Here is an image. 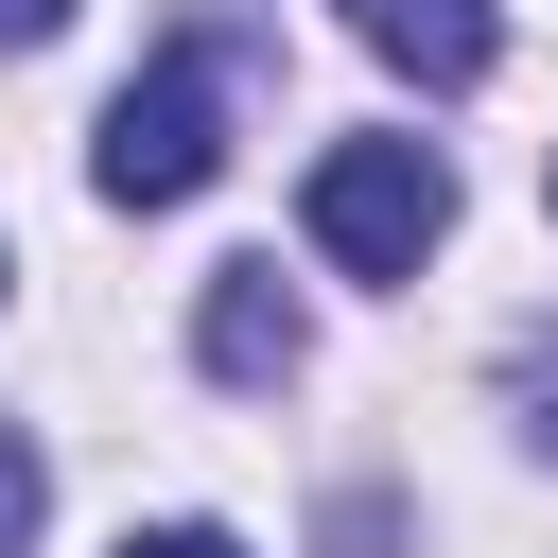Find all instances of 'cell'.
I'll return each instance as SVG.
<instances>
[{
	"mask_svg": "<svg viewBox=\"0 0 558 558\" xmlns=\"http://www.w3.org/2000/svg\"><path fill=\"white\" fill-rule=\"evenodd\" d=\"M0 279H17V262H0Z\"/></svg>",
	"mask_w": 558,
	"mask_h": 558,
	"instance_id": "8",
	"label": "cell"
},
{
	"mask_svg": "<svg viewBox=\"0 0 558 558\" xmlns=\"http://www.w3.org/2000/svg\"><path fill=\"white\" fill-rule=\"evenodd\" d=\"M296 209H314V262H349V279H418L436 227H453V174H436V140H331Z\"/></svg>",
	"mask_w": 558,
	"mask_h": 558,
	"instance_id": "2",
	"label": "cell"
},
{
	"mask_svg": "<svg viewBox=\"0 0 558 558\" xmlns=\"http://www.w3.org/2000/svg\"><path fill=\"white\" fill-rule=\"evenodd\" d=\"M122 558H244V541H227V523H140Z\"/></svg>",
	"mask_w": 558,
	"mask_h": 558,
	"instance_id": "5",
	"label": "cell"
},
{
	"mask_svg": "<svg viewBox=\"0 0 558 558\" xmlns=\"http://www.w3.org/2000/svg\"><path fill=\"white\" fill-rule=\"evenodd\" d=\"M331 17H349L401 87H488V52H506V17H488V0H331Z\"/></svg>",
	"mask_w": 558,
	"mask_h": 558,
	"instance_id": "3",
	"label": "cell"
},
{
	"mask_svg": "<svg viewBox=\"0 0 558 558\" xmlns=\"http://www.w3.org/2000/svg\"><path fill=\"white\" fill-rule=\"evenodd\" d=\"M35 35H70V0H0V52H35Z\"/></svg>",
	"mask_w": 558,
	"mask_h": 558,
	"instance_id": "6",
	"label": "cell"
},
{
	"mask_svg": "<svg viewBox=\"0 0 558 558\" xmlns=\"http://www.w3.org/2000/svg\"><path fill=\"white\" fill-rule=\"evenodd\" d=\"M209 174H227V70H209V52H157V70L105 105L87 192H105V209H192Z\"/></svg>",
	"mask_w": 558,
	"mask_h": 558,
	"instance_id": "1",
	"label": "cell"
},
{
	"mask_svg": "<svg viewBox=\"0 0 558 558\" xmlns=\"http://www.w3.org/2000/svg\"><path fill=\"white\" fill-rule=\"evenodd\" d=\"M192 349H209V384H296V296H279V262H227L209 279V314H192Z\"/></svg>",
	"mask_w": 558,
	"mask_h": 558,
	"instance_id": "4",
	"label": "cell"
},
{
	"mask_svg": "<svg viewBox=\"0 0 558 558\" xmlns=\"http://www.w3.org/2000/svg\"><path fill=\"white\" fill-rule=\"evenodd\" d=\"M541 209H558V157H541Z\"/></svg>",
	"mask_w": 558,
	"mask_h": 558,
	"instance_id": "7",
	"label": "cell"
}]
</instances>
